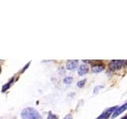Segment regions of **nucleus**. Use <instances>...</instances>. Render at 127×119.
<instances>
[{
	"label": "nucleus",
	"mask_w": 127,
	"mask_h": 119,
	"mask_svg": "<svg viewBox=\"0 0 127 119\" xmlns=\"http://www.w3.org/2000/svg\"><path fill=\"white\" fill-rule=\"evenodd\" d=\"M21 117L22 119H42L41 115L33 107L24 109L21 113Z\"/></svg>",
	"instance_id": "f257e3e1"
},
{
	"label": "nucleus",
	"mask_w": 127,
	"mask_h": 119,
	"mask_svg": "<svg viewBox=\"0 0 127 119\" xmlns=\"http://www.w3.org/2000/svg\"><path fill=\"white\" fill-rule=\"evenodd\" d=\"M118 109L117 106H113V107H110L108 110H106V111H104L101 115H99V116L96 118V119H108L110 115L111 114L112 112H114L115 110Z\"/></svg>",
	"instance_id": "7ed1b4c3"
},
{
	"label": "nucleus",
	"mask_w": 127,
	"mask_h": 119,
	"mask_svg": "<svg viewBox=\"0 0 127 119\" xmlns=\"http://www.w3.org/2000/svg\"><path fill=\"white\" fill-rule=\"evenodd\" d=\"M124 66L127 67V61H124Z\"/></svg>",
	"instance_id": "ddd939ff"
},
{
	"label": "nucleus",
	"mask_w": 127,
	"mask_h": 119,
	"mask_svg": "<svg viewBox=\"0 0 127 119\" xmlns=\"http://www.w3.org/2000/svg\"><path fill=\"white\" fill-rule=\"evenodd\" d=\"M12 81H13V79H12V80H11L10 83H8L7 84H5V85H4V86L2 87V92H4V91H5L6 90H7L8 88H9V87H10V85L11 84V82H12Z\"/></svg>",
	"instance_id": "9d476101"
},
{
	"label": "nucleus",
	"mask_w": 127,
	"mask_h": 119,
	"mask_svg": "<svg viewBox=\"0 0 127 119\" xmlns=\"http://www.w3.org/2000/svg\"><path fill=\"white\" fill-rule=\"evenodd\" d=\"M85 83H86V79H83V80H81V81L78 82L77 86H78L79 87H83V86H84Z\"/></svg>",
	"instance_id": "9b49d317"
},
{
	"label": "nucleus",
	"mask_w": 127,
	"mask_h": 119,
	"mask_svg": "<svg viewBox=\"0 0 127 119\" xmlns=\"http://www.w3.org/2000/svg\"><path fill=\"white\" fill-rule=\"evenodd\" d=\"M78 66L77 60H68L66 63V67L67 70H74Z\"/></svg>",
	"instance_id": "423d86ee"
},
{
	"label": "nucleus",
	"mask_w": 127,
	"mask_h": 119,
	"mask_svg": "<svg viewBox=\"0 0 127 119\" xmlns=\"http://www.w3.org/2000/svg\"><path fill=\"white\" fill-rule=\"evenodd\" d=\"M87 72H88V67L86 64H82L80 65V67H79V71H78V73L79 75H86Z\"/></svg>",
	"instance_id": "0eeeda50"
},
{
	"label": "nucleus",
	"mask_w": 127,
	"mask_h": 119,
	"mask_svg": "<svg viewBox=\"0 0 127 119\" xmlns=\"http://www.w3.org/2000/svg\"><path fill=\"white\" fill-rule=\"evenodd\" d=\"M64 119H72V116L71 114H67L66 116L64 118Z\"/></svg>",
	"instance_id": "f8f14e48"
},
{
	"label": "nucleus",
	"mask_w": 127,
	"mask_h": 119,
	"mask_svg": "<svg viewBox=\"0 0 127 119\" xmlns=\"http://www.w3.org/2000/svg\"><path fill=\"white\" fill-rule=\"evenodd\" d=\"M105 68L104 64L102 63H95V64L92 65V67H91V70H92L93 72L95 73H98L100 71H103Z\"/></svg>",
	"instance_id": "20e7f679"
},
{
	"label": "nucleus",
	"mask_w": 127,
	"mask_h": 119,
	"mask_svg": "<svg viewBox=\"0 0 127 119\" xmlns=\"http://www.w3.org/2000/svg\"><path fill=\"white\" fill-rule=\"evenodd\" d=\"M124 65V61L116 60H112L109 64L110 68L112 71H118L121 69V67Z\"/></svg>",
	"instance_id": "f03ea898"
},
{
	"label": "nucleus",
	"mask_w": 127,
	"mask_h": 119,
	"mask_svg": "<svg viewBox=\"0 0 127 119\" xmlns=\"http://www.w3.org/2000/svg\"><path fill=\"white\" fill-rule=\"evenodd\" d=\"M127 109V102L125 103V104H123L122 106H121L120 107H118V108L114 111V114H113V118H116L117 116H118L119 114H121L123 111H125Z\"/></svg>",
	"instance_id": "39448f33"
},
{
	"label": "nucleus",
	"mask_w": 127,
	"mask_h": 119,
	"mask_svg": "<svg viewBox=\"0 0 127 119\" xmlns=\"http://www.w3.org/2000/svg\"><path fill=\"white\" fill-rule=\"evenodd\" d=\"M73 81V78L72 77H66L64 79V83H66V84H70L71 83V82Z\"/></svg>",
	"instance_id": "1a4fd4ad"
},
{
	"label": "nucleus",
	"mask_w": 127,
	"mask_h": 119,
	"mask_svg": "<svg viewBox=\"0 0 127 119\" xmlns=\"http://www.w3.org/2000/svg\"><path fill=\"white\" fill-rule=\"evenodd\" d=\"M122 119H127V116H124L123 118H122Z\"/></svg>",
	"instance_id": "4468645a"
},
{
	"label": "nucleus",
	"mask_w": 127,
	"mask_h": 119,
	"mask_svg": "<svg viewBox=\"0 0 127 119\" xmlns=\"http://www.w3.org/2000/svg\"><path fill=\"white\" fill-rule=\"evenodd\" d=\"M47 119H58V116H57V115L54 114H53L52 112H49V114H48Z\"/></svg>",
	"instance_id": "6e6552de"
}]
</instances>
